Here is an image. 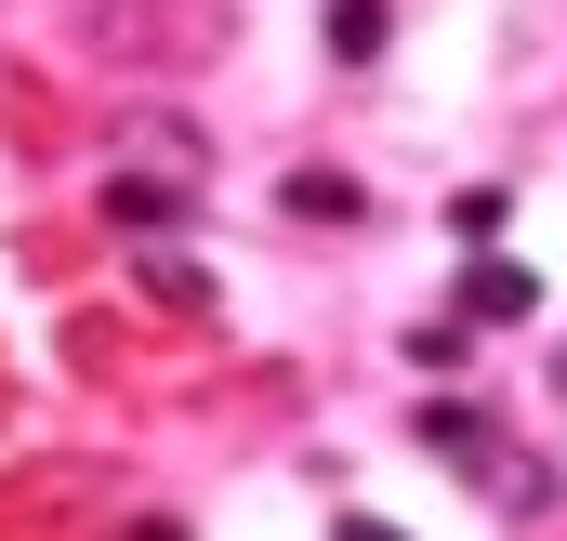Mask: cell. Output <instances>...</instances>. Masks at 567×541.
Instances as JSON below:
<instances>
[{
    "label": "cell",
    "mask_w": 567,
    "mask_h": 541,
    "mask_svg": "<svg viewBox=\"0 0 567 541\" xmlns=\"http://www.w3.org/2000/svg\"><path fill=\"white\" fill-rule=\"evenodd\" d=\"M106 225H120V238H172V225H198V185H185V172H133V159H120V172H106Z\"/></svg>",
    "instance_id": "6da1fadb"
},
{
    "label": "cell",
    "mask_w": 567,
    "mask_h": 541,
    "mask_svg": "<svg viewBox=\"0 0 567 541\" xmlns=\"http://www.w3.org/2000/svg\"><path fill=\"white\" fill-rule=\"evenodd\" d=\"M528 304H542V290H528V265H502V252H475L462 290H449V317H462V330H502V317H528Z\"/></svg>",
    "instance_id": "7a4b0ae2"
},
{
    "label": "cell",
    "mask_w": 567,
    "mask_h": 541,
    "mask_svg": "<svg viewBox=\"0 0 567 541\" xmlns=\"http://www.w3.org/2000/svg\"><path fill=\"white\" fill-rule=\"evenodd\" d=\"M410 436H423L435 462H462V476H488V462H502V436H488V409H475V397H423Z\"/></svg>",
    "instance_id": "3957f363"
},
{
    "label": "cell",
    "mask_w": 567,
    "mask_h": 541,
    "mask_svg": "<svg viewBox=\"0 0 567 541\" xmlns=\"http://www.w3.org/2000/svg\"><path fill=\"white\" fill-rule=\"evenodd\" d=\"M278 212H290V225H357L370 198H357L343 172H290V185H278Z\"/></svg>",
    "instance_id": "277c9868"
},
{
    "label": "cell",
    "mask_w": 567,
    "mask_h": 541,
    "mask_svg": "<svg viewBox=\"0 0 567 541\" xmlns=\"http://www.w3.org/2000/svg\"><path fill=\"white\" fill-rule=\"evenodd\" d=\"M133 277H145V290H158V304H172V317H198V304H212V277L185 265L172 238H145V252H133Z\"/></svg>",
    "instance_id": "5b68a950"
},
{
    "label": "cell",
    "mask_w": 567,
    "mask_h": 541,
    "mask_svg": "<svg viewBox=\"0 0 567 541\" xmlns=\"http://www.w3.org/2000/svg\"><path fill=\"white\" fill-rule=\"evenodd\" d=\"M502 212H515L502 185H462V198H449V238H462V252H488V238H502Z\"/></svg>",
    "instance_id": "8992f818"
},
{
    "label": "cell",
    "mask_w": 567,
    "mask_h": 541,
    "mask_svg": "<svg viewBox=\"0 0 567 541\" xmlns=\"http://www.w3.org/2000/svg\"><path fill=\"white\" fill-rule=\"evenodd\" d=\"M330 53L370 67V53H383V0H330Z\"/></svg>",
    "instance_id": "52a82bcc"
},
{
    "label": "cell",
    "mask_w": 567,
    "mask_h": 541,
    "mask_svg": "<svg viewBox=\"0 0 567 541\" xmlns=\"http://www.w3.org/2000/svg\"><path fill=\"white\" fill-rule=\"evenodd\" d=\"M330 541H410V529H396V516H343Z\"/></svg>",
    "instance_id": "ba28073f"
},
{
    "label": "cell",
    "mask_w": 567,
    "mask_h": 541,
    "mask_svg": "<svg viewBox=\"0 0 567 541\" xmlns=\"http://www.w3.org/2000/svg\"><path fill=\"white\" fill-rule=\"evenodd\" d=\"M120 541H185V529H172V516H133V529H120Z\"/></svg>",
    "instance_id": "9c48e42d"
}]
</instances>
